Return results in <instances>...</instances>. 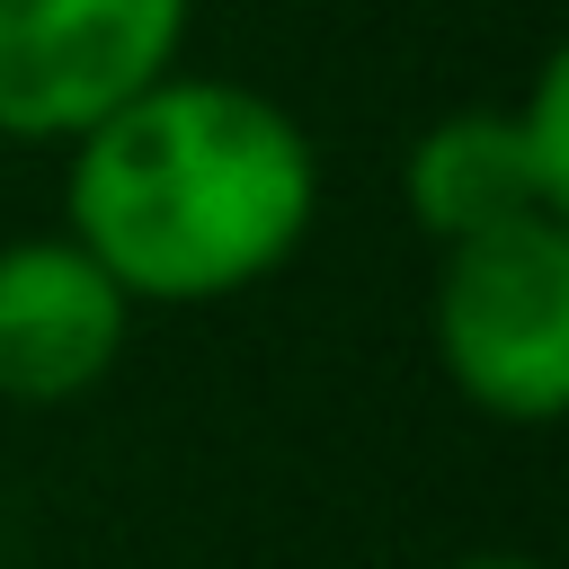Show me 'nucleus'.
<instances>
[{
    "instance_id": "obj_1",
    "label": "nucleus",
    "mask_w": 569,
    "mask_h": 569,
    "mask_svg": "<svg viewBox=\"0 0 569 569\" xmlns=\"http://www.w3.org/2000/svg\"><path fill=\"white\" fill-rule=\"evenodd\" d=\"M320 213V151L249 80L160 71L71 133L62 231L133 302H222L267 284Z\"/></svg>"
},
{
    "instance_id": "obj_2",
    "label": "nucleus",
    "mask_w": 569,
    "mask_h": 569,
    "mask_svg": "<svg viewBox=\"0 0 569 569\" xmlns=\"http://www.w3.org/2000/svg\"><path fill=\"white\" fill-rule=\"evenodd\" d=\"M436 365L498 427H551L569 409V213H525L436 258Z\"/></svg>"
},
{
    "instance_id": "obj_3",
    "label": "nucleus",
    "mask_w": 569,
    "mask_h": 569,
    "mask_svg": "<svg viewBox=\"0 0 569 569\" xmlns=\"http://www.w3.org/2000/svg\"><path fill=\"white\" fill-rule=\"evenodd\" d=\"M196 0H0V133L71 142L178 71Z\"/></svg>"
},
{
    "instance_id": "obj_4",
    "label": "nucleus",
    "mask_w": 569,
    "mask_h": 569,
    "mask_svg": "<svg viewBox=\"0 0 569 569\" xmlns=\"http://www.w3.org/2000/svg\"><path fill=\"white\" fill-rule=\"evenodd\" d=\"M133 311L142 302L71 231L0 240V400L9 409H71V400H89L124 365Z\"/></svg>"
},
{
    "instance_id": "obj_5",
    "label": "nucleus",
    "mask_w": 569,
    "mask_h": 569,
    "mask_svg": "<svg viewBox=\"0 0 569 569\" xmlns=\"http://www.w3.org/2000/svg\"><path fill=\"white\" fill-rule=\"evenodd\" d=\"M400 204L436 249L525 222V213H560V196L542 187L525 133H516V107H462V116L427 124L400 160Z\"/></svg>"
},
{
    "instance_id": "obj_6",
    "label": "nucleus",
    "mask_w": 569,
    "mask_h": 569,
    "mask_svg": "<svg viewBox=\"0 0 569 569\" xmlns=\"http://www.w3.org/2000/svg\"><path fill=\"white\" fill-rule=\"evenodd\" d=\"M516 133H525L542 187H551L560 213H569V62H560V53L533 71V89H525V107H516Z\"/></svg>"
},
{
    "instance_id": "obj_7",
    "label": "nucleus",
    "mask_w": 569,
    "mask_h": 569,
    "mask_svg": "<svg viewBox=\"0 0 569 569\" xmlns=\"http://www.w3.org/2000/svg\"><path fill=\"white\" fill-rule=\"evenodd\" d=\"M453 569H542V560H525V551H471V560H453Z\"/></svg>"
}]
</instances>
